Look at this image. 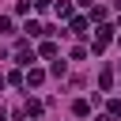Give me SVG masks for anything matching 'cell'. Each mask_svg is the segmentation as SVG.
Masks as SVG:
<instances>
[{
	"instance_id": "8992f818",
	"label": "cell",
	"mask_w": 121,
	"mask_h": 121,
	"mask_svg": "<svg viewBox=\"0 0 121 121\" xmlns=\"http://www.w3.org/2000/svg\"><path fill=\"white\" fill-rule=\"evenodd\" d=\"M57 15H60V19H68V15H72V4H68V0H60V4H57Z\"/></svg>"
},
{
	"instance_id": "7a4b0ae2",
	"label": "cell",
	"mask_w": 121,
	"mask_h": 121,
	"mask_svg": "<svg viewBox=\"0 0 121 121\" xmlns=\"http://www.w3.org/2000/svg\"><path fill=\"white\" fill-rule=\"evenodd\" d=\"M72 34H87V19H83V15L72 19Z\"/></svg>"
},
{
	"instance_id": "8fae6325",
	"label": "cell",
	"mask_w": 121,
	"mask_h": 121,
	"mask_svg": "<svg viewBox=\"0 0 121 121\" xmlns=\"http://www.w3.org/2000/svg\"><path fill=\"white\" fill-rule=\"evenodd\" d=\"M110 117H121V102H117V98L110 102Z\"/></svg>"
},
{
	"instance_id": "30bf717a",
	"label": "cell",
	"mask_w": 121,
	"mask_h": 121,
	"mask_svg": "<svg viewBox=\"0 0 121 121\" xmlns=\"http://www.w3.org/2000/svg\"><path fill=\"white\" fill-rule=\"evenodd\" d=\"M0 34H11V19L8 15H0Z\"/></svg>"
},
{
	"instance_id": "3957f363",
	"label": "cell",
	"mask_w": 121,
	"mask_h": 121,
	"mask_svg": "<svg viewBox=\"0 0 121 121\" xmlns=\"http://www.w3.org/2000/svg\"><path fill=\"white\" fill-rule=\"evenodd\" d=\"M98 87H102V91H110V87H113V72H110V68L98 76Z\"/></svg>"
},
{
	"instance_id": "52a82bcc",
	"label": "cell",
	"mask_w": 121,
	"mask_h": 121,
	"mask_svg": "<svg viewBox=\"0 0 121 121\" xmlns=\"http://www.w3.org/2000/svg\"><path fill=\"white\" fill-rule=\"evenodd\" d=\"M38 113H42V102L30 98V102H26V117H38Z\"/></svg>"
},
{
	"instance_id": "4fadbf2b",
	"label": "cell",
	"mask_w": 121,
	"mask_h": 121,
	"mask_svg": "<svg viewBox=\"0 0 121 121\" xmlns=\"http://www.w3.org/2000/svg\"><path fill=\"white\" fill-rule=\"evenodd\" d=\"M117 11H121V0H117Z\"/></svg>"
},
{
	"instance_id": "5b68a950",
	"label": "cell",
	"mask_w": 121,
	"mask_h": 121,
	"mask_svg": "<svg viewBox=\"0 0 121 121\" xmlns=\"http://www.w3.org/2000/svg\"><path fill=\"white\" fill-rule=\"evenodd\" d=\"M23 30H26V34H30V38H38V34H45V26H38V23H34V19H30V23H26V26H23Z\"/></svg>"
},
{
	"instance_id": "9c48e42d",
	"label": "cell",
	"mask_w": 121,
	"mask_h": 121,
	"mask_svg": "<svg viewBox=\"0 0 121 121\" xmlns=\"http://www.w3.org/2000/svg\"><path fill=\"white\" fill-rule=\"evenodd\" d=\"M49 72H53V76H64V72H68V64H64V60H53V68H49Z\"/></svg>"
},
{
	"instance_id": "ba28073f",
	"label": "cell",
	"mask_w": 121,
	"mask_h": 121,
	"mask_svg": "<svg viewBox=\"0 0 121 121\" xmlns=\"http://www.w3.org/2000/svg\"><path fill=\"white\" fill-rule=\"evenodd\" d=\"M42 57H57V45L53 42H42Z\"/></svg>"
},
{
	"instance_id": "7c38bea8",
	"label": "cell",
	"mask_w": 121,
	"mask_h": 121,
	"mask_svg": "<svg viewBox=\"0 0 121 121\" xmlns=\"http://www.w3.org/2000/svg\"><path fill=\"white\" fill-rule=\"evenodd\" d=\"M49 4H53V0H34V8H38V11H45Z\"/></svg>"
},
{
	"instance_id": "6da1fadb",
	"label": "cell",
	"mask_w": 121,
	"mask_h": 121,
	"mask_svg": "<svg viewBox=\"0 0 121 121\" xmlns=\"http://www.w3.org/2000/svg\"><path fill=\"white\" fill-rule=\"evenodd\" d=\"M42 79H45V72H42V68H30V72H26V87H38Z\"/></svg>"
},
{
	"instance_id": "277c9868",
	"label": "cell",
	"mask_w": 121,
	"mask_h": 121,
	"mask_svg": "<svg viewBox=\"0 0 121 121\" xmlns=\"http://www.w3.org/2000/svg\"><path fill=\"white\" fill-rule=\"evenodd\" d=\"M72 110H76V117H87V113H91V102H87V98H79Z\"/></svg>"
}]
</instances>
